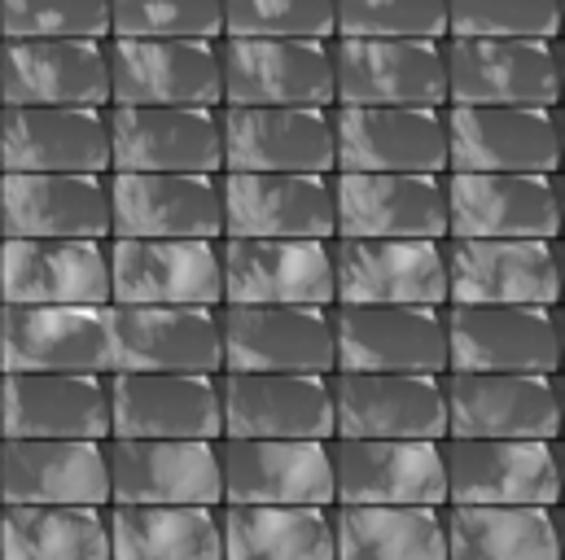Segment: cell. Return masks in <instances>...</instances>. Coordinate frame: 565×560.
I'll return each mask as SVG.
<instances>
[{
    "label": "cell",
    "instance_id": "9c48e42d",
    "mask_svg": "<svg viewBox=\"0 0 565 560\" xmlns=\"http://www.w3.org/2000/svg\"><path fill=\"white\" fill-rule=\"evenodd\" d=\"M110 237L220 241V175L189 171H110Z\"/></svg>",
    "mask_w": 565,
    "mask_h": 560
},
{
    "label": "cell",
    "instance_id": "74e56055",
    "mask_svg": "<svg viewBox=\"0 0 565 560\" xmlns=\"http://www.w3.org/2000/svg\"><path fill=\"white\" fill-rule=\"evenodd\" d=\"M110 560H224L220 513L202 504H110Z\"/></svg>",
    "mask_w": 565,
    "mask_h": 560
},
{
    "label": "cell",
    "instance_id": "7402d4cb",
    "mask_svg": "<svg viewBox=\"0 0 565 560\" xmlns=\"http://www.w3.org/2000/svg\"><path fill=\"white\" fill-rule=\"evenodd\" d=\"M338 171H447L443 106H333Z\"/></svg>",
    "mask_w": 565,
    "mask_h": 560
},
{
    "label": "cell",
    "instance_id": "4dcf8cb0",
    "mask_svg": "<svg viewBox=\"0 0 565 560\" xmlns=\"http://www.w3.org/2000/svg\"><path fill=\"white\" fill-rule=\"evenodd\" d=\"M333 377V373H329ZM324 373H220L224 438H333Z\"/></svg>",
    "mask_w": 565,
    "mask_h": 560
},
{
    "label": "cell",
    "instance_id": "836d02e7",
    "mask_svg": "<svg viewBox=\"0 0 565 560\" xmlns=\"http://www.w3.org/2000/svg\"><path fill=\"white\" fill-rule=\"evenodd\" d=\"M110 438H224L220 377L110 373Z\"/></svg>",
    "mask_w": 565,
    "mask_h": 560
},
{
    "label": "cell",
    "instance_id": "e0dca14e",
    "mask_svg": "<svg viewBox=\"0 0 565 560\" xmlns=\"http://www.w3.org/2000/svg\"><path fill=\"white\" fill-rule=\"evenodd\" d=\"M333 504H447L443 446L429 438H329Z\"/></svg>",
    "mask_w": 565,
    "mask_h": 560
},
{
    "label": "cell",
    "instance_id": "3957f363",
    "mask_svg": "<svg viewBox=\"0 0 565 560\" xmlns=\"http://www.w3.org/2000/svg\"><path fill=\"white\" fill-rule=\"evenodd\" d=\"M333 306H447V241L333 237Z\"/></svg>",
    "mask_w": 565,
    "mask_h": 560
},
{
    "label": "cell",
    "instance_id": "d6a6232c",
    "mask_svg": "<svg viewBox=\"0 0 565 560\" xmlns=\"http://www.w3.org/2000/svg\"><path fill=\"white\" fill-rule=\"evenodd\" d=\"M0 504L110 508V464L97 438H0Z\"/></svg>",
    "mask_w": 565,
    "mask_h": 560
},
{
    "label": "cell",
    "instance_id": "30bf717a",
    "mask_svg": "<svg viewBox=\"0 0 565 560\" xmlns=\"http://www.w3.org/2000/svg\"><path fill=\"white\" fill-rule=\"evenodd\" d=\"M0 237L110 241V175L0 171Z\"/></svg>",
    "mask_w": 565,
    "mask_h": 560
},
{
    "label": "cell",
    "instance_id": "484cf974",
    "mask_svg": "<svg viewBox=\"0 0 565 560\" xmlns=\"http://www.w3.org/2000/svg\"><path fill=\"white\" fill-rule=\"evenodd\" d=\"M224 302L333 306V241L220 237Z\"/></svg>",
    "mask_w": 565,
    "mask_h": 560
},
{
    "label": "cell",
    "instance_id": "277c9868",
    "mask_svg": "<svg viewBox=\"0 0 565 560\" xmlns=\"http://www.w3.org/2000/svg\"><path fill=\"white\" fill-rule=\"evenodd\" d=\"M447 504H544L562 499L557 442L548 438H443Z\"/></svg>",
    "mask_w": 565,
    "mask_h": 560
},
{
    "label": "cell",
    "instance_id": "d590c367",
    "mask_svg": "<svg viewBox=\"0 0 565 560\" xmlns=\"http://www.w3.org/2000/svg\"><path fill=\"white\" fill-rule=\"evenodd\" d=\"M447 560H562L557 508L443 504Z\"/></svg>",
    "mask_w": 565,
    "mask_h": 560
},
{
    "label": "cell",
    "instance_id": "d6986e66",
    "mask_svg": "<svg viewBox=\"0 0 565 560\" xmlns=\"http://www.w3.org/2000/svg\"><path fill=\"white\" fill-rule=\"evenodd\" d=\"M557 241H447V306H557Z\"/></svg>",
    "mask_w": 565,
    "mask_h": 560
},
{
    "label": "cell",
    "instance_id": "ac0fdd59",
    "mask_svg": "<svg viewBox=\"0 0 565 560\" xmlns=\"http://www.w3.org/2000/svg\"><path fill=\"white\" fill-rule=\"evenodd\" d=\"M110 302L119 306H224L220 241L110 237Z\"/></svg>",
    "mask_w": 565,
    "mask_h": 560
},
{
    "label": "cell",
    "instance_id": "f35d334b",
    "mask_svg": "<svg viewBox=\"0 0 565 560\" xmlns=\"http://www.w3.org/2000/svg\"><path fill=\"white\" fill-rule=\"evenodd\" d=\"M224 560H333V521L316 504H220Z\"/></svg>",
    "mask_w": 565,
    "mask_h": 560
},
{
    "label": "cell",
    "instance_id": "b9f144b4",
    "mask_svg": "<svg viewBox=\"0 0 565 560\" xmlns=\"http://www.w3.org/2000/svg\"><path fill=\"white\" fill-rule=\"evenodd\" d=\"M0 40H110V0H0Z\"/></svg>",
    "mask_w": 565,
    "mask_h": 560
},
{
    "label": "cell",
    "instance_id": "cb8c5ba5",
    "mask_svg": "<svg viewBox=\"0 0 565 560\" xmlns=\"http://www.w3.org/2000/svg\"><path fill=\"white\" fill-rule=\"evenodd\" d=\"M333 106H220L224 171L333 175Z\"/></svg>",
    "mask_w": 565,
    "mask_h": 560
},
{
    "label": "cell",
    "instance_id": "4fadbf2b",
    "mask_svg": "<svg viewBox=\"0 0 565 560\" xmlns=\"http://www.w3.org/2000/svg\"><path fill=\"white\" fill-rule=\"evenodd\" d=\"M224 237L264 241H333L329 175L302 171H220Z\"/></svg>",
    "mask_w": 565,
    "mask_h": 560
},
{
    "label": "cell",
    "instance_id": "f1b7e54d",
    "mask_svg": "<svg viewBox=\"0 0 565 560\" xmlns=\"http://www.w3.org/2000/svg\"><path fill=\"white\" fill-rule=\"evenodd\" d=\"M0 306H110L106 241L0 237Z\"/></svg>",
    "mask_w": 565,
    "mask_h": 560
},
{
    "label": "cell",
    "instance_id": "f546056e",
    "mask_svg": "<svg viewBox=\"0 0 565 560\" xmlns=\"http://www.w3.org/2000/svg\"><path fill=\"white\" fill-rule=\"evenodd\" d=\"M110 106H0V171L110 175Z\"/></svg>",
    "mask_w": 565,
    "mask_h": 560
},
{
    "label": "cell",
    "instance_id": "7c38bea8",
    "mask_svg": "<svg viewBox=\"0 0 565 560\" xmlns=\"http://www.w3.org/2000/svg\"><path fill=\"white\" fill-rule=\"evenodd\" d=\"M110 504H224L220 442L211 438H106Z\"/></svg>",
    "mask_w": 565,
    "mask_h": 560
},
{
    "label": "cell",
    "instance_id": "60d3db41",
    "mask_svg": "<svg viewBox=\"0 0 565 560\" xmlns=\"http://www.w3.org/2000/svg\"><path fill=\"white\" fill-rule=\"evenodd\" d=\"M119 40H220L224 0H110Z\"/></svg>",
    "mask_w": 565,
    "mask_h": 560
},
{
    "label": "cell",
    "instance_id": "8fae6325",
    "mask_svg": "<svg viewBox=\"0 0 565 560\" xmlns=\"http://www.w3.org/2000/svg\"><path fill=\"white\" fill-rule=\"evenodd\" d=\"M447 438H548L562 433L557 373H443Z\"/></svg>",
    "mask_w": 565,
    "mask_h": 560
},
{
    "label": "cell",
    "instance_id": "4316f807",
    "mask_svg": "<svg viewBox=\"0 0 565 560\" xmlns=\"http://www.w3.org/2000/svg\"><path fill=\"white\" fill-rule=\"evenodd\" d=\"M0 373L110 377V306H0Z\"/></svg>",
    "mask_w": 565,
    "mask_h": 560
},
{
    "label": "cell",
    "instance_id": "83f0119b",
    "mask_svg": "<svg viewBox=\"0 0 565 560\" xmlns=\"http://www.w3.org/2000/svg\"><path fill=\"white\" fill-rule=\"evenodd\" d=\"M224 504L333 508V460L320 438H220Z\"/></svg>",
    "mask_w": 565,
    "mask_h": 560
},
{
    "label": "cell",
    "instance_id": "ee69618b",
    "mask_svg": "<svg viewBox=\"0 0 565 560\" xmlns=\"http://www.w3.org/2000/svg\"><path fill=\"white\" fill-rule=\"evenodd\" d=\"M447 35L557 40L562 0H447Z\"/></svg>",
    "mask_w": 565,
    "mask_h": 560
},
{
    "label": "cell",
    "instance_id": "9a60e30c",
    "mask_svg": "<svg viewBox=\"0 0 565 560\" xmlns=\"http://www.w3.org/2000/svg\"><path fill=\"white\" fill-rule=\"evenodd\" d=\"M333 373H447L443 306H333Z\"/></svg>",
    "mask_w": 565,
    "mask_h": 560
},
{
    "label": "cell",
    "instance_id": "d4e9b609",
    "mask_svg": "<svg viewBox=\"0 0 565 560\" xmlns=\"http://www.w3.org/2000/svg\"><path fill=\"white\" fill-rule=\"evenodd\" d=\"M333 438H447L438 373H333Z\"/></svg>",
    "mask_w": 565,
    "mask_h": 560
},
{
    "label": "cell",
    "instance_id": "7a4b0ae2",
    "mask_svg": "<svg viewBox=\"0 0 565 560\" xmlns=\"http://www.w3.org/2000/svg\"><path fill=\"white\" fill-rule=\"evenodd\" d=\"M447 106H562L557 40L447 35Z\"/></svg>",
    "mask_w": 565,
    "mask_h": 560
},
{
    "label": "cell",
    "instance_id": "8992f818",
    "mask_svg": "<svg viewBox=\"0 0 565 560\" xmlns=\"http://www.w3.org/2000/svg\"><path fill=\"white\" fill-rule=\"evenodd\" d=\"M333 106H447L443 40L333 35Z\"/></svg>",
    "mask_w": 565,
    "mask_h": 560
},
{
    "label": "cell",
    "instance_id": "e575fe53",
    "mask_svg": "<svg viewBox=\"0 0 565 560\" xmlns=\"http://www.w3.org/2000/svg\"><path fill=\"white\" fill-rule=\"evenodd\" d=\"M0 438H110L102 373H0Z\"/></svg>",
    "mask_w": 565,
    "mask_h": 560
},
{
    "label": "cell",
    "instance_id": "ba28073f",
    "mask_svg": "<svg viewBox=\"0 0 565 560\" xmlns=\"http://www.w3.org/2000/svg\"><path fill=\"white\" fill-rule=\"evenodd\" d=\"M447 373H557V306H443Z\"/></svg>",
    "mask_w": 565,
    "mask_h": 560
},
{
    "label": "cell",
    "instance_id": "52a82bcc",
    "mask_svg": "<svg viewBox=\"0 0 565 560\" xmlns=\"http://www.w3.org/2000/svg\"><path fill=\"white\" fill-rule=\"evenodd\" d=\"M447 171H562L557 106H443Z\"/></svg>",
    "mask_w": 565,
    "mask_h": 560
},
{
    "label": "cell",
    "instance_id": "2e32d148",
    "mask_svg": "<svg viewBox=\"0 0 565 560\" xmlns=\"http://www.w3.org/2000/svg\"><path fill=\"white\" fill-rule=\"evenodd\" d=\"M110 106H224L220 40H106Z\"/></svg>",
    "mask_w": 565,
    "mask_h": 560
},
{
    "label": "cell",
    "instance_id": "5b68a950",
    "mask_svg": "<svg viewBox=\"0 0 565 560\" xmlns=\"http://www.w3.org/2000/svg\"><path fill=\"white\" fill-rule=\"evenodd\" d=\"M333 40L220 35L224 106H333Z\"/></svg>",
    "mask_w": 565,
    "mask_h": 560
},
{
    "label": "cell",
    "instance_id": "5bb4252c",
    "mask_svg": "<svg viewBox=\"0 0 565 560\" xmlns=\"http://www.w3.org/2000/svg\"><path fill=\"white\" fill-rule=\"evenodd\" d=\"M333 228L338 237H429L447 241L443 175L417 171H333Z\"/></svg>",
    "mask_w": 565,
    "mask_h": 560
},
{
    "label": "cell",
    "instance_id": "1f68e13d",
    "mask_svg": "<svg viewBox=\"0 0 565 560\" xmlns=\"http://www.w3.org/2000/svg\"><path fill=\"white\" fill-rule=\"evenodd\" d=\"M0 106H110L106 40H0Z\"/></svg>",
    "mask_w": 565,
    "mask_h": 560
},
{
    "label": "cell",
    "instance_id": "6da1fadb",
    "mask_svg": "<svg viewBox=\"0 0 565 560\" xmlns=\"http://www.w3.org/2000/svg\"><path fill=\"white\" fill-rule=\"evenodd\" d=\"M447 241H557L562 189L540 171H443Z\"/></svg>",
    "mask_w": 565,
    "mask_h": 560
},
{
    "label": "cell",
    "instance_id": "7bdbcfd3",
    "mask_svg": "<svg viewBox=\"0 0 565 560\" xmlns=\"http://www.w3.org/2000/svg\"><path fill=\"white\" fill-rule=\"evenodd\" d=\"M333 35L447 40V0H333Z\"/></svg>",
    "mask_w": 565,
    "mask_h": 560
},
{
    "label": "cell",
    "instance_id": "44dd1931",
    "mask_svg": "<svg viewBox=\"0 0 565 560\" xmlns=\"http://www.w3.org/2000/svg\"><path fill=\"white\" fill-rule=\"evenodd\" d=\"M333 306H220L224 373H333Z\"/></svg>",
    "mask_w": 565,
    "mask_h": 560
},
{
    "label": "cell",
    "instance_id": "603a6c76",
    "mask_svg": "<svg viewBox=\"0 0 565 560\" xmlns=\"http://www.w3.org/2000/svg\"><path fill=\"white\" fill-rule=\"evenodd\" d=\"M110 171L220 175V106H110Z\"/></svg>",
    "mask_w": 565,
    "mask_h": 560
},
{
    "label": "cell",
    "instance_id": "ffe728a7",
    "mask_svg": "<svg viewBox=\"0 0 565 560\" xmlns=\"http://www.w3.org/2000/svg\"><path fill=\"white\" fill-rule=\"evenodd\" d=\"M110 373H224L215 306L110 302Z\"/></svg>",
    "mask_w": 565,
    "mask_h": 560
},
{
    "label": "cell",
    "instance_id": "ab89813d",
    "mask_svg": "<svg viewBox=\"0 0 565 560\" xmlns=\"http://www.w3.org/2000/svg\"><path fill=\"white\" fill-rule=\"evenodd\" d=\"M0 560H110L106 508L0 504Z\"/></svg>",
    "mask_w": 565,
    "mask_h": 560
},
{
    "label": "cell",
    "instance_id": "8d00e7d4",
    "mask_svg": "<svg viewBox=\"0 0 565 560\" xmlns=\"http://www.w3.org/2000/svg\"><path fill=\"white\" fill-rule=\"evenodd\" d=\"M333 560H447L443 508L333 504Z\"/></svg>",
    "mask_w": 565,
    "mask_h": 560
},
{
    "label": "cell",
    "instance_id": "f6af8a7d",
    "mask_svg": "<svg viewBox=\"0 0 565 560\" xmlns=\"http://www.w3.org/2000/svg\"><path fill=\"white\" fill-rule=\"evenodd\" d=\"M224 35L333 40V0H224Z\"/></svg>",
    "mask_w": 565,
    "mask_h": 560
}]
</instances>
